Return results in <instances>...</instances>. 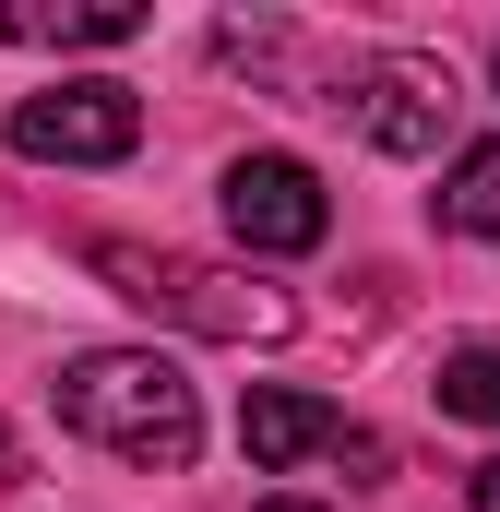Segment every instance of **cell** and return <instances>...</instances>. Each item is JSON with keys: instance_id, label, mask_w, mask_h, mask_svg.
I'll return each instance as SVG.
<instances>
[{"instance_id": "4", "label": "cell", "mask_w": 500, "mask_h": 512, "mask_svg": "<svg viewBox=\"0 0 500 512\" xmlns=\"http://www.w3.org/2000/svg\"><path fill=\"white\" fill-rule=\"evenodd\" d=\"M322 227H334V203H322V179H310L298 155H239V167H227V239H239L250 262L322 251Z\"/></svg>"}, {"instance_id": "11", "label": "cell", "mask_w": 500, "mask_h": 512, "mask_svg": "<svg viewBox=\"0 0 500 512\" xmlns=\"http://www.w3.org/2000/svg\"><path fill=\"white\" fill-rule=\"evenodd\" d=\"M12 477H24V465H12V429H0V489H12Z\"/></svg>"}, {"instance_id": "12", "label": "cell", "mask_w": 500, "mask_h": 512, "mask_svg": "<svg viewBox=\"0 0 500 512\" xmlns=\"http://www.w3.org/2000/svg\"><path fill=\"white\" fill-rule=\"evenodd\" d=\"M262 512H322V501H262Z\"/></svg>"}, {"instance_id": "2", "label": "cell", "mask_w": 500, "mask_h": 512, "mask_svg": "<svg viewBox=\"0 0 500 512\" xmlns=\"http://www.w3.org/2000/svg\"><path fill=\"white\" fill-rule=\"evenodd\" d=\"M84 262L120 286L131 310H155V322H179V334H215V346H286V334H298V298L262 286V274H227V262L143 251V239H84Z\"/></svg>"}, {"instance_id": "10", "label": "cell", "mask_w": 500, "mask_h": 512, "mask_svg": "<svg viewBox=\"0 0 500 512\" xmlns=\"http://www.w3.org/2000/svg\"><path fill=\"white\" fill-rule=\"evenodd\" d=\"M477 512H500V453H489V465H477Z\"/></svg>"}, {"instance_id": "3", "label": "cell", "mask_w": 500, "mask_h": 512, "mask_svg": "<svg viewBox=\"0 0 500 512\" xmlns=\"http://www.w3.org/2000/svg\"><path fill=\"white\" fill-rule=\"evenodd\" d=\"M131 143H143L131 84H48L12 108V155H36V167H120Z\"/></svg>"}, {"instance_id": "8", "label": "cell", "mask_w": 500, "mask_h": 512, "mask_svg": "<svg viewBox=\"0 0 500 512\" xmlns=\"http://www.w3.org/2000/svg\"><path fill=\"white\" fill-rule=\"evenodd\" d=\"M429 215H441L453 239H500V143H465V155L441 167V191H429Z\"/></svg>"}, {"instance_id": "5", "label": "cell", "mask_w": 500, "mask_h": 512, "mask_svg": "<svg viewBox=\"0 0 500 512\" xmlns=\"http://www.w3.org/2000/svg\"><path fill=\"white\" fill-rule=\"evenodd\" d=\"M334 108H346L358 143H381V155H441V131H453V72H441V60H358Z\"/></svg>"}, {"instance_id": "9", "label": "cell", "mask_w": 500, "mask_h": 512, "mask_svg": "<svg viewBox=\"0 0 500 512\" xmlns=\"http://www.w3.org/2000/svg\"><path fill=\"white\" fill-rule=\"evenodd\" d=\"M441 417L500 429V346H453V358H441Z\"/></svg>"}, {"instance_id": "1", "label": "cell", "mask_w": 500, "mask_h": 512, "mask_svg": "<svg viewBox=\"0 0 500 512\" xmlns=\"http://www.w3.org/2000/svg\"><path fill=\"white\" fill-rule=\"evenodd\" d=\"M48 393H60V429L72 441H96L120 465H155V477H179L191 441H203V405H191V382L155 346H96V358H72Z\"/></svg>"}, {"instance_id": "7", "label": "cell", "mask_w": 500, "mask_h": 512, "mask_svg": "<svg viewBox=\"0 0 500 512\" xmlns=\"http://www.w3.org/2000/svg\"><path fill=\"white\" fill-rule=\"evenodd\" d=\"M0 36H24V48H120V36H143V0H12Z\"/></svg>"}, {"instance_id": "6", "label": "cell", "mask_w": 500, "mask_h": 512, "mask_svg": "<svg viewBox=\"0 0 500 512\" xmlns=\"http://www.w3.org/2000/svg\"><path fill=\"white\" fill-rule=\"evenodd\" d=\"M346 441V417L322 405V393H286V382H262L239 405V453L262 465V477H286V465H310V453H334Z\"/></svg>"}]
</instances>
